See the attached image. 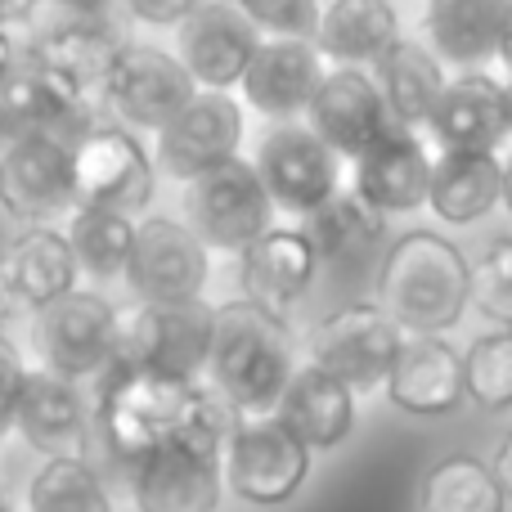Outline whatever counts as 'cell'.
Returning a JSON list of instances; mask_svg holds the SVG:
<instances>
[{"instance_id": "d590c367", "label": "cell", "mask_w": 512, "mask_h": 512, "mask_svg": "<svg viewBox=\"0 0 512 512\" xmlns=\"http://www.w3.org/2000/svg\"><path fill=\"white\" fill-rule=\"evenodd\" d=\"M463 396L486 414L512 409V328L481 333L463 355Z\"/></svg>"}, {"instance_id": "c3c4849f", "label": "cell", "mask_w": 512, "mask_h": 512, "mask_svg": "<svg viewBox=\"0 0 512 512\" xmlns=\"http://www.w3.org/2000/svg\"><path fill=\"white\" fill-rule=\"evenodd\" d=\"M0 512H14V508H9V504H5V499H0Z\"/></svg>"}, {"instance_id": "9c48e42d", "label": "cell", "mask_w": 512, "mask_h": 512, "mask_svg": "<svg viewBox=\"0 0 512 512\" xmlns=\"http://www.w3.org/2000/svg\"><path fill=\"white\" fill-rule=\"evenodd\" d=\"M189 230L207 243V252H243L252 239H261L274 225V203L265 194L261 176L252 162L230 158L221 167L203 171L198 180H189Z\"/></svg>"}, {"instance_id": "bcb514c9", "label": "cell", "mask_w": 512, "mask_h": 512, "mask_svg": "<svg viewBox=\"0 0 512 512\" xmlns=\"http://www.w3.org/2000/svg\"><path fill=\"white\" fill-rule=\"evenodd\" d=\"M59 5H68V9H81V14H90V9H99L104 0H59Z\"/></svg>"}, {"instance_id": "681fc988", "label": "cell", "mask_w": 512, "mask_h": 512, "mask_svg": "<svg viewBox=\"0 0 512 512\" xmlns=\"http://www.w3.org/2000/svg\"><path fill=\"white\" fill-rule=\"evenodd\" d=\"M5 310H9V306H5V297H0V315H5Z\"/></svg>"}, {"instance_id": "f1b7e54d", "label": "cell", "mask_w": 512, "mask_h": 512, "mask_svg": "<svg viewBox=\"0 0 512 512\" xmlns=\"http://www.w3.org/2000/svg\"><path fill=\"white\" fill-rule=\"evenodd\" d=\"M508 23L512 0H427L423 9L427 50L459 68H481L486 59H495Z\"/></svg>"}, {"instance_id": "83f0119b", "label": "cell", "mask_w": 512, "mask_h": 512, "mask_svg": "<svg viewBox=\"0 0 512 512\" xmlns=\"http://www.w3.org/2000/svg\"><path fill=\"white\" fill-rule=\"evenodd\" d=\"M400 36L405 32L391 0H324L310 27V45L333 68H373Z\"/></svg>"}, {"instance_id": "7402d4cb", "label": "cell", "mask_w": 512, "mask_h": 512, "mask_svg": "<svg viewBox=\"0 0 512 512\" xmlns=\"http://www.w3.org/2000/svg\"><path fill=\"white\" fill-rule=\"evenodd\" d=\"M387 400L414 418H441L463 405V355L445 337L405 333L382 382Z\"/></svg>"}, {"instance_id": "1f68e13d", "label": "cell", "mask_w": 512, "mask_h": 512, "mask_svg": "<svg viewBox=\"0 0 512 512\" xmlns=\"http://www.w3.org/2000/svg\"><path fill=\"white\" fill-rule=\"evenodd\" d=\"M315 248L319 265H333V270H360L378 256L382 239H387V216L364 207L351 189L333 194L324 207L306 216V230H301Z\"/></svg>"}, {"instance_id": "60d3db41", "label": "cell", "mask_w": 512, "mask_h": 512, "mask_svg": "<svg viewBox=\"0 0 512 512\" xmlns=\"http://www.w3.org/2000/svg\"><path fill=\"white\" fill-rule=\"evenodd\" d=\"M490 472H495V481H499V490H504V499H512V432L504 436V441H499Z\"/></svg>"}, {"instance_id": "2e32d148", "label": "cell", "mask_w": 512, "mask_h": 512, "mask_svg": "<svg viewBox=\"0 0 512 512\" xmlns=\"http://www.w3.org/2000/svg\"><path fill=\"white\" fill-rule=\"evenodd\" d=\"M117 54H122V36L108 23H99V18L81 14L72 23L41 32L23 50V59H32L45 77H54L72 99H81L95 113V108H104V86Z\"/></svg>"}, {"instance_id": "f546056e", "label": "cell", "mask_w": 512, "mask_h": 512, "mask_svg": "<svg viewBox=\"0 0 512 512\" xmlns=\"http://www.w3.org/2000/svg\"><path fill=\"white\" fill-rule=\"evenodd\" d=\"M369 77H373V86H378L382 104H387L391 122L409 126V131L427 126L445 81H450L441 68V59H436L423 41H409V36H400V41L387 45V54L373 63Z\"/></svg>"}, {"instance_id": "277c9868", "label": "cell", "mask_w": 512, "mask_h": 512, "mask_svg": "<svg viewBox=\"0 0 512 512\" xmlns=\"http://www.w3.org/2000/svg\"><path fill=\"white\" fill-rule=\"evenodd\" d=\"M207 351H212V306L207 301H140L117 315L113 364L203 382Z\"/></svg>"}, {"instance_id": "d6a6232c", "label": "cell", "mask_w": 512, "mask_h": 512, "mask_svg": "<svg viewBox=\"0 0 512 512\" xmlns=\"http://www.w3.org/2000/svg\"><path fill=\"white\" fill-rule=\"evenodd\" d=\"M77 261V274L90 279H122L126 261H131V243H135V216L108 212V207H77L63 230Z\"/></svg>"}, {"instance_id": "484cf974", "label": "cell", "mask_w": 512, "mask_h": 512, "mask_svg": "<svg viewBox=\"0 0 512 512\" xmlns=\"http://www.w3.org/2000/svg\"><path fill=\"white\" fill-rule=\"evenodd\" d=\"M77 279V261L59 225H32L0 256V297L5 306H23L32 315L72 292Z\"/></svg>"}, {"instance_id": "f6af8a7d", "label": "cell", "mask_w": 512, "mask_h": 512, "mask_svg": "<svg viewBox=\"0 0 512 512\" xmlns=\"http://www.w3.org/2000/svg\"><path fill=\"white\" fill-rule=\"evenodd\" d=\"M499 171H504V198H499V203H508V212H512V153L499 158Z\"/></svg>"}, {"instance_id": "4dcf8cb0", "label": "cell", "mask_w": 512, "mask_h": 512, "mask_svg": "<svg viewBox=\"0 0 512 512\" xmlns=\"http://www.w3.org/2000/svg\"><path fill=\"white\" fill-rule=\"evenodd\" d=\"M504 198V171L499 153H450L441 149L432 158V180H427V207L445 225H477L490 216Z\"/></svg>"}, {"instance_id": "7dc6e473", "label": "cell", "mask_w": 512, "mask_h": 512, "mask_svg": "<svg viewBox=\"0 0 512 512\" xmlns=\"http://www.w3.org/2000/svg\"><path fill=\"white\" fill-rule=\"evenodd\" d=\"M504 90H508V126H512V77L504 81Z\"/></svg>"}, {"instance_id": "603a6c76", "label": "cell", "mask_w": 512, "mask_h": 512, "mask_svg": "<svg viewBox=\"0 0 512 512\" xmlns=\"http://www.w3.org/2000/svg\"><path fill=\"white\" fill-rule=\"evenodd\" d=\"M14 432L45 459H86L90 414L77 382L50 369H27L14 405Z\"/></svg>"}, {"instance_id": "ffe728a7", "label": "cell", "mask_w": 512, "mask_h": 512, "mask_svg": "<svg viewBox=\"0 0 512 512\" xmlns=\"http://www.w3.org/2000/svg\"><path fill=\"white\" fill-rule=\"evenodd\" d=\"M221 486V454L185 441L131 463V499L140 512H216Z\"/></svg>"}, {"instance_id": "3957f363", "label": "cell", "mask_w": 512, "mask_h": 512, "mask_svg": "<svg viewBox=\"0 0 512 512\" xmlns=\"http://www.w3.org/2000/svg\"><path fill=\"white\" fill-rule=\"evenodd\" d=\"M378 306L400 324V333L441 337L472 306V265L459 243L436 230H409L382 252Z\"/></svg>"}, {"instance_id": "cb8c5ba5", "label": "cell", "mask_w": 512, "mask_h": 512, "mask_svg": "<svg viewBox=\"0 0 512 512\" xmlns=\"http://www.w3.org/2000/svg\"><path fill=\"white\" fill-rule=\"evenodd\" d=\"M86 126H95L81 99H72L54 77H45L32 59H18V68L0 86V144L23 140V135H54V140H77Z\"/></svg>"}, {"instance_id": "ba28073f", "label": "cell", "mask_w": 512, "mask_h": 512, "mask_svg": "<svg viewBox=\"0 0 512 512\" xmlns=\"http://www.w3.org/2000/svg\"><path fill=\"white\" fill-rule=\"evenodd\" d=\"M400 324L378 301H351L337 306L310 328L306 351L310 364L333 373L351 391H378L387 382V369L400 351Z\"/></svg>"}, {"instance_id": "9a60e30c", "label": "cell", "mask_w": 512, "mask_h": 512, "mask_svg": "<svg viewBox=\"0 0 512 512\" xmlns=\"http://www.w3.org/2000/svg\"><path fill=\"white\" fill-rule=\"evenodd\" d=\"M301 126H306L310 135H319L342 162H351V158H360L373 140H382L396 122H391L369 68H328L324 77H319L315 95H310L306 122Z\"/></svg>"}, {"instance_id": "4fadbf2b", "label": "cell", "mask_w": 512, "mask_h": 512, "mask_svg": "<svg viewBox=\"0 0 512 512\" xmlns=\"http://www.w3.org/2000/svg\"><path fill=\"white\" fill-rule=\"evenodd\" d=\"M252 167L261 176L265 194H270L274 212L310 216L333 194H342V158L297 122L274 126L256 149Z\"/></svg>"}, {"instance_id": "44dd1931", "label": "cell", "mask_w": 512, "mask_h": 512, "mask_svg": "<svg viewBox=\"0 0 512 512\" xmlns=\"http://www.w3.org/2000/svg\"><path fill=\"white\" fill-rule=\"evenodd\" d=\"M427 126L441 140V149L450 153H499L512 140L504 81L481 68L445 81Z\"/></svg>"}, {"instance_id": "b9f144b4", "label": "cell", "mask_w": 512, "mask_h": 512, "mask_svg": "<svg viewBox=\"0 0 512 512\" xmlns=\"http://www.w3.org/2000/svg\"><path fill=\"white\" fill-rule=\"evenodd\" d=\"M36 5H41V0H0V27H9V32L23 27L27 18L36 14Z\"/></svg>"}, {"instance_id": "8992f818", "label": "cell", "mask_w": 512, "mask_h": 512, "mask_svg": "<svg viewBox=\"0 0 512 512\" xmlns=\"http://www.w3.org/2000/svg\"><path fill=\"white\" fill-rule=\"evenodd\" d=\"M72 189H77V207H108L135 216L153 203L158 167L135 131L117 122H95L72 140Z\"/></svg>"}, {"instance_id": "ee69618b", "label": "cell", "mask_w": 512, "mask_h": 512, "mask_svg": "<svg viewBox=\"0 0 512 512\" xmlns=\"http://www.w3.org/2000/svg\"><path fill=\"white\" fill-rule=\"evenodd\" d=\"M495 59L504 63V68H508V77H512V23L504 27V36H499V50H495Z\"/></svg>"}, {"instance_id": "ac0fdd59", "label": "cell", "mask_w": 512, "mask_h": 512, "mask_svg": "<svg viewBox=\"0 0 512 512\" xmlns=\"http://www.w3.org/2000/svg\"><path fill=\"white\" fill-rule=\"evenodd\" d=\"M324 72L328 68L310 45V36H261L239 77V104L256 108L261 117H274V122H292L306 113Z\"/></svg>"}, {"instance_id": "8fae6325", "label": "cell", "mask_w": 512, "mask_h": 512, "mask_svg": "<svg viewBox=\"0 0 512 512\" xmlns=\"http://www.w3.org/2000/svg\"><path fill=\"white\" fill-rule=\"evenodd\" d=\"M194 90L198 86L189 81L185 63L171 50L144 41H122V54H117L104 86V108L126 131L158 135L194 99Z\"/></svg>"}, {"instance_id": "52a82bcc", "label": "cell", "mask_w": 512, "mask_h": 512, "mask_svg": "<svg viewBox=\"0 0 512 512\" xmlns=\"http://www.w3.org/2000/svg\"><path fill=\"white\" fill-rule=\"evenodd\" d=\"M117 315L122 310L95 288H72L59 301L41 306L32 319L41 369L68 382L99 378L117 355Z\"/></svg>"}, {"instance_id": "e575fe53", "label": "cell", "mask_w": 512, "mask_h": 512, "mask_svg": "<svg viewBox=\"0 0 512 512\" xmlns=\"http://www.w3.org/2000/svg\"><path fill=\"white\" fill-rule=\"evenodd\" d=\"M27 512H113V499L86 459H45L27 486Z\"/></svg>"}, {"instance_id": "4316f807", "label": "cell", "mask_w": 512, "mask_h": 512, "mask_svg": "<svg viewBox=\"0 0 512 512\" xmlns=\"http://www.w3.org/2000/svg\"><path fill=\"white\" fill-rule=\"evenodd\" d=\"M310 454L315 450H333L351 436L355 427V391L346 382H337L333 373L315 369V364H297L288 378V387L279 391L270 409Z\"/></svg>"}, {"instance_id": "8d00e7d4", "label": "cell", "mask_w": 512, "mask_h": 512, "mask_svg": "<svg viewBox=\"0 0 512 512\" xmlns=\"http://www.w3.org/2000/svg\"><path fill=\"white\" fill-rule=\"evenodd\" d=\"M472 306L512 328V239H495L472 265Z\"/></svg>"}, {"instance_id": "836d02e7", "label": "cell", "mask_w": 512, "mask_h": 512, "mask_svg": "<svg viewBox=\"0 0 512 512\" xmlns=\"http://www.w3.org/2000/svg\"><path fill=\"white\" fill-rule=\"evenodd\" d=\"M423 512H504V490L495 472L472 454H450L423 477Z\"/></svg>"}, {"instance_id": "ab89813d", "label": "cell", "mask_w": 512, "mask_h": 512, "mask_svg": "<svg viewBox=\"0 0 512 512\" xmlns=\"http://www.w3.org/2000/svg\"><path fill=\"white\" fill-rule=\"evenodd\" d=\"M198 5H203V0H126L131 18H140V23H149V27H176L180 18H189Z\"/></svg>"}, {"instance_id": "7c38bea8", "label": "cell", "mask_w": 512, "mask_h": 512, "mask_svg": "<svg viewBox=\"0 0 512 512\" xmlns=\"http://www.w3.org/2000/svg\"><path fill=\"white\" fill-rule=\"evenodd\" d=\"M243 144V104L234 90H194L185 108L158 131L153 167L167 180H198L203 171L239 158Z\"/></svg>"}, {"instance_id": "d6986e66", "label": "cell", "mask_w": 512, "mask_h": 512, "mask_svg": "<svg viewBox=\"0 0 512 512\" xmlns=\"http://www.w3.org/2000/svg\"><path fill=\"white\" fill-rule=\"evenodd\" d=\"M180 54L189 81L198 90H234L248 68L261 32L230 5V0H203L189 18H180Z\"/></svg>"}, {"instance_id": "f35d334b", "label": "cell", "mask_w": 512, "mask_h": 512, "mask_svg": "<svg viewBox=\"0 0 512 512\" xmlns=\"http://www.w3.org/2000/svg\"><path fill=\"white\" fill-rule=\"evenodd\" d=\"M23 378H27V360L0 333V436L14 432V405H18V391H23Z\"/></svg>"}, {"instance_id": "5b68a950", "label": "cell", "mask_w": 512, "mask_h": 512, "mask_svg": "<svg viewBox=\"0 0 512 512\" xmlns=\"http://www.w3.org/2000/svg\"><path fill=\"white\" fill-rule=\"evenodd\" d=\"M310 477V450L274 414L234 418L221 445V481L256 508H279L297 499Z\"/></svg>"}, {"instance_id": "5bb4252c", "label": "cell", "mask_w": 512, "mask_h": 512, "mask_svg": "<svg viewBox=\"0 0 512 512\" xmlns=\"http://www.w3.org/2000/svg\"><path fill=\"white\" fill-rule=\"evenodd\" d=\"M207 274V243L171 216H144L135 221L131 261L122 279L135 288L140 301H203Z\"/></svg>"}, {"instance_id": "e0dca14e", "label": "cell", "mask_w": 512, "mask_h": 512, "mask_svg": "<svg viewBox=\"0 0 512 512\" xmlns=\"http://www.w3.org/2000/svg\"><path fill=\"white\" fill-rule=\"evenodd\" d=\"M427 180H432V149L409 126H391L360 158H351V194L382 216L427 207Z\"/></svg>"}, {"instance_id": "6da1fadb", "label": "cell", "mask_w": 512, "mask_h": 512, "mask_svg": "<svg viewBox=\"0 0 512 512\" xmlns=\"http://www.w3.org/2000/svg\"><path fill=\"white\" fill-rule=\"evenodd\" d=\"M234 418L239 414L207 382L167 378L131 364H108L99 373L95 423L113 459L122 463H140L144 454L176 441L221 454Z\"/></svg>"}, {"instance_id": "74e56055", "label": "cell", "mask_w": 512, "mask_h": 512, "mask_svg": "<svg viewBox=\"0 0 512 512\" xmlns=\"http://www.w3.org/2000/svg\"><path fill=\"white\" fill-rule=\"evenodd\" d=\"M256 32L270 36H310L324 0H230Z\"/></svg>"}, {"instance_id": "30bf717a", "label": "cell", "mask_w": 512, "mask_h": 512, "mask_svg": "<svg viewBox=\"0 0 512 512\" xmlns=\"http://www.w3.org/2000/svg\"><path fill=\"white\" fill-rule=\"evenodd\" d=\"M0 212L23 230L54 225L59 216L77 212L72 144L54 135H23L0 144Z\"/></svg>"}, {"instance_id": "d4e9b609", "label": "cell", "mask_w": 512, "mask_h": 512, "mask_svg": "<svg viewBox=\"0 0 512 512\" xmlns=\"http://www.w3.org/2000/svg\"><path fill=\"white\" fill-rule=\"evenodd\" d=\"M315 248L301 230H283L270 225L261 239H252L239 252V283H243V301L270 310V315H288L315 283Z\"/></svg>"}, {"instance_id": "7a4b0ae2", "label": "cell", "mask_w": 512, "mask_h": 512, "mask_svg": "<svg viewBox=\"0 0 512 512\" xmlns=\"http://www.w3.org/2000/svg\"><path fill=\"white\" fill-rule=\"evenodd\" d=\"M292 369H297V342H292V328L283 315H270L243 297L212 306L207 378L239 418L270 414Z\"/></svg>"}, {"instance_id": "7bdbcfd3", "label": "cell", "mask_w": 512, "mask_h": 512, "mask_svg": "<svg viewBox=\"0 0 512 512\" xmlns=\"http://www.w3.org/2000/svg\"><path fill=\"white\" fill-rule=\"evenodd\" d=\"M18 59H23V50H18L14 32H9V27H0V86H5V77L18 68Z\"/></svg>"}]
</instances>
